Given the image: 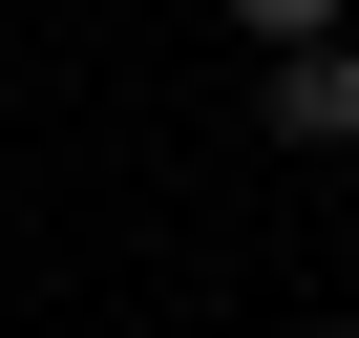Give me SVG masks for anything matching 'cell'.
<instances>
[{"label":"cell","mask_w":359,"mask_h":338,"mask_svg":"<svg viewBox=\"0 0 359 338\" xmlns=\"http://www.w3.org/2000/svg\"><path fill=\"white\" fill-rule=\"evenodd\" d=\"M233 22H254V43L296 64V43H338V0H233Z\"/></svg>","instance_id":"obj_2"},{"label":"cell","mask_w":359,"mask_h":338,"mask_svg":"<svg viewBox=\"0 0 359 338\" xmlns=\"http://www.w3.org/2000/svg\"><path fill=\"white\" fill-rule=\"evenodd\" d=\"M275 148H359V22L275 64Z\"/></svg>","instance_id":"obj_1"}]
</instances>
